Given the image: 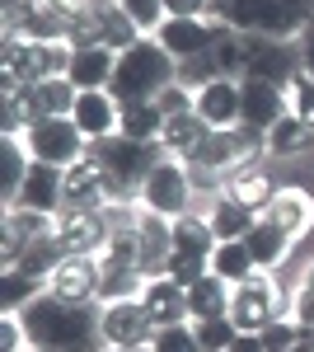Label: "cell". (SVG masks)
I'll use <instances>...</instances> for the list:
<instances>
[{"instance_id": "obj_1", "label": "cell", "mask_w": 314, "mask_h": 352, "mask_svg": "<svg viewBox=\"0 0 314 352\" xmlns=\"http://www.w3.org/2000/svg\"><path fill=\"white\" fill-rule=\"evenodd\" d=\"M33 352H104V329H99V305H76L52 292L33 296L19 310Z\"/></svg>"}, {"instance_id": "obj_2", "label": "cell", "mask_w": 314, "mask_h": 352, "mask_svg": "<svg viewBox=\"0 0 314 352\" xmlns=\"http://www.w3.org/2000/svg\"><path fill=\"white\" fill-rule=\"evenodd\" d=\"M211 24L244 38H300L314 19V0H211Z\"/></svg>"}, {"instance_id": "obj_3", "label": "cell", "mask_w": 314, "mask_h": 352, "mask_svg": "<svg viewBox=\"0 0 314 352\" xmlns=\"http://www.w3.org/2000/svg\"><path fill=\"white\" fill-rule=\"evenodd\" d=\"M169 85H179V61L146 33L141 43H131L127 52L117 56V71H113L108 94L117 104H155Z\"/></svg>"}, {"instance_id": "obj_4", "label": "cell", "mask_w": 314, "mask_h": 352, "mask_svg": "<svg viewBox=\"0 0 314 352\" xmlns=\"http://www.w3.org/2000/svg\"><path fill=\"white\" fill-rule=\"evenodd\" d=\"M282 315H291V296L272 272H254L249 282H239L235 292H230V324L239 333H262L267 324H277Z\"/></svg>"}, {"instance_id": "obj_5", "label": "cell", "mask_w": 314, "mask_h": 352, "mask_svg": "<svg viewBox=\"0 0 314 352\" xmlns=\"http://www.w3.org/2000/svg\"><path fill=\"white\" fill-rule=\"evenodd\" d=\"M192 197H197V184H192L188 164L179 155H164L146 174V184L136 188V207H146V212H155L164 221H179L192 212Z\"/></svg>"}, {"instance_id": "obj_6", "label": "cell", "mask_w": 314, "mask_h": 352, "mask_svg": "<svg viewBox=\"0 0 314 352\" xmlns=\"http://www.w3.org/2000/svg\"><path fill=\"white\" fill-rule=\"evenodd\" d=\"M89 151H94V160L104 164V174L113 179V188L122 197H136L146 174L164 160V146H146V141H127V136H108V141L89 146Z\"/></svg>"}, {"instance_id": "obj_7", "label": "cell", "mask_w": 314, "mask_h": 352, "mask_svg": "<svg viewBox=\"0 0 314 352\" xmlns=\"http://www.w3.org/2000/svg\"><path fill=\"white\" fill-rule=\"evenodd\" d=\"M24 146L38 164H56V169H71L89 155V141L76 127V118H38L24 132Z\"/></svg>"}, {"instance_id": "obj_8", "label": "cell", "mask_w": 314, "mask_h": 352, "mask_svg": "<svg viewBox=\"0 0 314 352\" xmlns=\"http://www.w3.org/2000/svg\"><path fill=\"white\" fill-rule=\"evenodd\" d=\"M99 329H104V348H146L155 338V320L141 296L99 305Z\"/></svg>"}, {"instance_id": "obj_9", "label": "cell", "mask_w": 314, "mask_h": 352, "mask_svg": "<svg viewBox=\"0 0 314 352\" xmlns=\"http://www.w3.org/2000/svg\"><path fill=\"white\" fill-rule=\"evenodd\" d=\"M221 33H225V28L211 24V19H164L150 38H155L179 66H188V61H207L211 47L221 43Z\"/></svg>"}, {"instance_id": "obj_10", "label": "cell", "mask_w": 314, "mask_h": 352, "mask_svg": "<svg viewBox=\"0 0 314 352\" xmlns=\"http://www.w3.org/2000/svg\"><path fill=\"white\" fill-rule=\"evenodd\" d=\"M99 282H104V263L99 254H66L47 277V292L76 305H99Z\"/></svg>"}, {"instance_id": "obj_11", "label": "cell", "mask_w": 314, "mask_h": 352, "mask_svg": "<svg viewBox=\"0 0 314 352\" xmlns=\"http://www.w3.org/2000/svg\"><path fill=\"white\" fill-rule=\"evenodd\" d=\"M291 113L287 104V89L282 85H267V80H239V127L267 136L282 118Z\"/></svg>"}, {"instance_id": "obj_12", "label": "cell", "mask_w": 314, "mask_h": 352, "mask_svg": "<svg viewBox=\"0 0 314 352\" xmlns=\"http://www.w3.org/2000/svg\"><path fill=\"white\" fill-rule=\"evenodd\" d=\"M52 235L66 254H104L113 230H108L104 212H71V207H61L52 217Z\"/></svg>"}, {"instance_id": "obj_13", "label": "cell", "mask_w": 314, "mask_h": 352, "mask_svg": "<svg viewBox=\"0 0 314 352\" xmlns=\"http://www.w3.org/2000/svg\"><path fill=\"white\" fill-rule=\"evenodd\" d=\"M10 207H28V212L56 217V212L66 207V169L33 160V169H28V179H24V188H19V197H14Z\"/></svg>"}, {"instance_id": "obj_14", "label": "cell", "mask_w": 314, "mask_h": 352, "mask_svg": "<svg viewBox=\"0 0 314 352\" xmlns=\"http://www.w3.org/2000/svg\"><path fill=\"white\" fill-rule=\"evenodd\" d=\"M76 127L85 132V141L89 146H99V141H108V136H117V118H122V104L108 94V89H80L76 99Z\"/></svg>"}, {"instance_id": "obj_15", "label": "cell", "mask_w": 314, "mask_h": 352, "mask_svg": "<svg viewBox=\"0 0 314 352\" xmlns=\"http://www.w3.org/2000/svg\"><path fill=\"white\" fill-rule=\"evenodd\" d=\"M197 118L207 122V127H239V80H225V76H216L197 89Z\"/></svg>"}, {"instance_id": "obj_16", "label": "cell", "mask_w": 314, "mask_h": 352, "mask_svg": "<svg viewBox=\"0 0 314 352\" xmlns=\"http://www.w3.org/2000/svg\"><path fill=\"white\" fill-rule=\"evenodd\" d=\"M113 71H117V52L113 47H71V66H66V80L76 89H108L113 85Z\"/></svg>"}, {"instance_id": "obj_17", "label": "cell", "mask_w": 314, "mask_h": 352, "mask_svg": "<svg viewBox=\"0 0 314 352\" xmlns=\"http://www.w3.org/2000/svg\"><path fill=\"white\" fill-rule=\"evenodd\" d=\"M146 310H150V320L155 329L164 324H192V315H188V287H179L174 277H146Z\"/></svg>"}, {"instance_id": "obj_18", "label": "cell", "mask_w": 314, "mask_h": 352, "mask_svg": "<svg viewBox=\"0 0 314 352\" xmlns=\"http://www.w3.org/2000/svg\"><path fill=\"white\" fill-rule=\"evenodd\" d=\"M262 217L272 221V226H282L291 240H300V235L314 226V197L305 188H277L272 202L262 207Z\"/></svg>"}, {"instance_id": "obj_19", "label": "cell", "mask_w": 314, "mask_h": 352, "mask_svg": "<svg viewBox=\"0 0 314 352\" xmlns=\"http://www.w3.org/2000/svg\"><path fill=\"white\" fill-rule=\"evenodd\" d=\"M258 217L262 212H254L249 202H239L235 192H216V197H211V212H207L216 240H244V235L258 226Z\"/></svg>"}, {"instance_id": "obj_20", "label": "cell", "mask_w": 314, "mask_h": 352, "mask_svg": "<svg viewBox=\"0 0 314 352\" xmlns=\"http://www.w3.org/2000/svg\"><path fill=\"white\" fill-rule=\"evenodd\" d=\"M244 244H249V254H254V263H258V272H277L282 263H287L291 254V235L282 230V226H272L267 217H258V226L244 235Z\"/></svg>"}, {"instance_id": "obj_21", "label": "cell", "mask_w": 314, "mask_h": 352, "mask_svg": "<svg viewBox=\"0 0 314 352\" xmlns=\"http://www.w3.org/2000/svg\"><path fill=\"white\" fill-rule=\"evenodd\" d=\"M230 282L225 277H216V272H207V277H197L192 287H188V315H192V324L197 320H216V315H230Z\"/></svg>"}, {"instance_id": "obj_22", "label": "cell", "mask_w": 314, "mask_h": 352, "mask_svg": "<svg viewBox=\"0 0 314 352\" xmlns=\"http://www.w3.org/2000/svg\"><path fill=\"white\" fill-rule=\"evenodd\" d=\"M28 169H33V155H28L24 136H5V146H0V192H5V207L19 197Z\"/></svg>"}, {"instance_id": "obj_23", "label": "cell", "mask_w": 314, "mask_h": 352, "mask_svg": "<svg viewBox=\"0 0 314 352\" xmlns=\"http://www.w3.org/2000/svg\"><path fill=\"white\" fill-rule=\"evenodd\" d=\"M28 94H33L38 118H71V113H76V99H80V89L66 80V76H52V80L28 85Z\"/></svg>"}, {"instance_id": "obj_24", "label": "cell", "mask_w": 314, "mask_h": 352, "mask_svg": "<svg viewBox=\"0 0 314 352\" xmlns=\"http://www.w3.org/2000/svg\"><path fill=\"white\" fill-rule=\"evenodd\" d=\"M211 272L225 277L230 287H239V282H249V277L258 272V263H254V254H249L244 240H221L211 249Z\"/></svg>"}, {"instance_id": "obj_25", "label": "cell", "mask_w": 314, "mask_h": 352, "mask_svg": "<svg viewBox=\"0 0 314 352\" xmlns=\"http://www.w3.org/2000/svg\"><path fill=\"white\" fill-rule=\"evenodd\" d=\"M159 132H164V113H159V104H122L117 136H127V141H146V146H159Z\"/></svg>"}, {"instance_id": "obj_26", "label": "cell", "mask_w": 314, "mask_h": 352, "mask_svg": "<svg viewBox=\"0 0 314 352\" xmlns=\"http://www.w3.org/2000/svg\"><path fill=\"white\" fill-rule=\"evenodd\" d=\"M211 127L197 118V109L183 113V118H169L164 122V132H159V146H164V155H179V160H188L192 151H197V141L207 136Z\"/></svg>"}, {"instance_id": "obj_27", "label": "cell", "mask_w": 314, "mask_h": 352, "mask_svg": "<svg viewBox=\"0 0 314 352\" xmlns=\"http://www.w3.org/2000/svg\"><path fill=\"white\" fill-rule=\"evenodd\" d=\"M216 230H211L207 217H197V212H188V217L174 221V254H197V258H211V249H216Z\"/></svg>"}, {"instance_id": "obj_28", "label": "cell", "mask_w": 314, "mask_h": 352, "mask_svg": "<svg viewBox=\"0 0 314 352\" xmlns=\"http://www.w3.org/2000/svg\"><path fill=\"white\" fill-rule=\"evenodd\" d=\"M314 146V132L295 118V113H287L272 132H267V155H277V160H291V155H305Z\"/></svg>"}, {"instance_id": "obj_29", "label": "cell", "mask_w": 314, "mask_h": 352, "mask_svg": "<svg viewBox=\"0 0 314 352\" xmlns=\"http://www.w3.org/2000/svg\"><path fill=\"white\" fill-rule=\"evenodd\" d=\"M225 192H235L239 202H249L254 212H262L267 202H272V179H267V169L262 164H249V169H239V174H230V184H225Z\"/></svg>"}, {"instance_id": "obj_30", "label": "cell", "mask_w": 314, "mask_h": 352, "mask_svg": "<svg viewBox=\"0 0 314 352\" xmlns=\"http://www.w3.org/2000/svg\"><path fill=\"white\" fill-rule=\"evenodd\" d=\"M47 287L38 277H24L19 268H5V315H19L33 296H43Z\"/></svg>"}, {"instance_id": "obj_31", "label": "cell", "mask_w": 314, "mask_h": 352, "mask_svg": "<svg viewBox=\"0 0 314 352\" xmlns=\"http://www.w3.org/2000/svg\"><path fill=\"white\" fill-rule=\"evenodd\" d=\"M192 333H197L202 352H230V343L239 338V329L230 324V315H216V320H197V324H192Z\"/></svg>"}, {"instance_id": "obj_32", "label": "cell", "mask_w": 314, "mask_h": 352, "mask_svg": "<svg viewBox=\"0 0 314 352\" xmlns=\"http://www.w3.org/2000/svg\"><path fill=\"white\" fill-rule=\"evenodd\" d=\"M146 352H202V343H197L192 324H164V329H155Z\"/></svg>"}, {"instance_id": "obj_33", "label": "cell", "mask_w": 314, "mask_h": 352, "mask_svg": "<svg viewBox=\"0 0 314 352\" xmlns=\"http://www.w3.org/2000/svg\"><path fill=\"white\" fill-rule=\"evenodd\" d=\"M287 104H291V113L314 132V76L310 71H300V76L287 85Z\"/></svg>"}, {"instance_id": "obj_34", "label": "cell", "mask_w": 314, "mask_h": 352, "mask_svg": "<svg viewBox=\"0 0 314 352\" xmlns=\"http://www.w3.org/2000/svg\"><path fill=\"white\" fill-rule=\"evenodd\" d=\"M291 320L300 329H314V263L300 272V287L291 292Z\"/></svg>"}, {"instance_id": "obj_35", "label": "cell", "mask_w": 314, "mask_h": 352, "mask_svg": "<svg viewBox=\"0 0 314 352\" xmlns=\"http://www.w3.org/2000/svg\"><path fill=\"white\" fill-rule=\"evenodd\" d=\"M258 338H262V348H267V352H291L295 343H300V338H305V329L295 324L291 315H282L277 324H267V329H262Z\"/></svg>"}, {"instance_id": "obj_36", "label": "cell", "mask_w": 314, "mask_h": 352, "mask_svg": "<svg viewBox=\"0 0 314 352\" xmlns=\"http://www.w3.org/2000/svg\"><path fill=\"white\" fill-rule=\"evenodd\" d=\"M113 5H117V10H127L141 33H155V28L164 24V0H113Z\"/></svg>"}, {"instance_id": "obj_37", "label": "cell", "mask_w": 314, "mask_h": 352, "mask_svg": "<svg viewBox=\"0 0 314 352\" xmlns=\"http://www.w3.org/2000/svg\"><path fill=\"white\" fill-rule=\"evenodd\" d=\"M0 352H28V333L19 315H5L0 320Z\"/></svg>"}, {"instance_id": "obj_38", "label": "cell", "mask_w": 314, "mask_h": 352, "mask_svg": "<svg viewBox=\"0 0 314 352\" xmlns=\"http://www.w3.org/2000/svg\"><path fill=\"white\" fill-rule=\"evenodd\" d=\"M211 0H164V19H207Z\"/></svg>"}, {"instance_id": "obj_39", "label": "cell", "mask_w": 314, "mask_h": 352, "mask_svg": "<svg viewBox=\"0 0 314 352\" xmlns=\"http://www.w3.org/2000/svg\"><path fill=\"white\" fill-rule=\"evenodd\" d=\"M300 61H305V71L314 76V24L300 33Z\"/></svg>"}, {"instance_id": "obj_40", "label": "cell", "mask_w": 314, "mask_h": 352, "mask_svg": "<svg viewBox=\"0 0 314 352\" xmlns=\"http://www.w3.org/2000/svg\"><path fill=\"white\" fill-rule=\"evenodd\" d=\"M230 352H267V348H262L258 333H239L235 343H230Z\"/></svg>"}, {"instance_id": "obj_41", "label": "cell", "mask_w": 314, "mask_h": 352, "mask_svg": "<svg viewBox=\"0 0 314 352\" xmlns=\"http://www.w3.org/2000/svg\"><path fill=\"white\" fill-rule=\"evenodd\" d=\"M104 352H146V348H104Z\"/></svg>"}, {"instance_id": "obj_42", "label": "cell", "mask_w": 314, "mask_h": 352, "mask_svg": "<svg viewBox=\"0 0 314 352\" xmlns=\"http://www.w3.org/2000/svg\"><path fill=\"white\" fill-rule=\"evenodd\" d=\"M310 24H314V19H310Z\"/></svg>"}]
</instances>
